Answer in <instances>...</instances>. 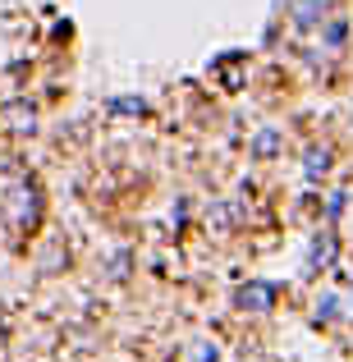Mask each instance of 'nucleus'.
Segmentation results:
<instances>
[{
    "instance_id": "nucleus-1",
    "label": "nucleus",
    "mask_w": 353,
    "mask_h": 362,
    "mask_svg": "<svg viewBox=\"0 0 353 362\" xmlns=\"http://www.w3.org/2000/svg\"><path fill=\"white\" fill-rule=\"evenodd\" d=\"M5 124H9V129H33V110H14Z\"/></svg>"
},
{
    "instance_id": "nucleus-2",
    "label": "nucleus",
    "mask_w": 353,
    "mask_h": 362,
    "mask_svg": "<svg viewBox=\"0 0 353 362\" xmlns=\"http://www.w3.org/2000/svg\"><path fill=\"white\" fill-rule=\"evenodd\" d=\"M330 165V156H326V151H312V160H308V170H312V175H317V170H326Z\"/></svg>"
},
{
    "instance_id": "nucleus-3",
    "label": "nucleus",
    "mask_w": 353,
    "mask_h": 362,
    "mask_svg": "<svg viewBox=\"0 0 353 362\" xmlns=\"http://www.w3.org/2000/svg\"><path fill=\"white\" fill-rule=\"evenodd\" d=\"M257 151H262V156H271V151H275V133H262V138H257Z\"/></svg>"
}]
</instances>
